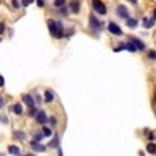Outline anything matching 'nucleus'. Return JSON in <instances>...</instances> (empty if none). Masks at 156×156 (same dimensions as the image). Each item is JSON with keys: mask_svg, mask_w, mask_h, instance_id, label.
Masks as SVG:
<instances>
[{"mask_svg": "<svg viewBox=\"0 0 156 156\" xmlns=\"http://www.w3.org/2000/svg\"><path fill=\"white\" fill-rule=\"evenodd\" d=\"M48 28H49L50 35L56 39H62L64 36V27L60 21L56 20H48Z\"/></svg>", "mask_w": 156, "mask_h": 156, "instance_id": "1", "label": "nucleus"}, {"mask_svg": "<svg viewBox=\"0 0 156 156\" xmlns=\"http://www.w3.org/2000/svg\"><path fill=\"white\" fill-rule=\"evenodd\" d=\"M89 28L95 32H99L103 29V22L96 18L95 14H89Z\"/></svg>", "mask_w": 156, "mask_h": 156, "instance_id": "2", "label": "nucleus"}, {"mask_svg": "<svg viewBox=\"0 0 156 156\" xmlns=\"http://www.w3.org/2000/svg\"><path fill=\"white\" fill-rule=\"evenodd\" d=\"M92 7H94L95 11L98 13V14H100V15H106L107 14L106 4L102 0H92Z\"/></svg>", "mask_w": 156, "mask_h": 156, "instance_id": "3", "label": "nucleus"}, {"mask_svg": "<svg viewBox=\"0 0 156 156\" xmlns=\"http://www.w3.org/2000/svg\"><path fill=\"white\" fill-rule=\"evenodd\" d=\"M107 29H109V32H110V34L116 35V36L123 35V29L120 28V25H117L116 22H113V21H110V22L107 24Z\"/></svg>", "mask_w": 156, "mask_h": 156, "instance_id": "4", "label": "nucleus"}, {"mask_svg": "<svg viewBox=\"0 0 156 156\" xmlns=\"http://www.w3.org/2000/svg\"><path fill=\"white\" fill-rule=\"evenodd\" d=\"M69 8L71 13L74 14H78L80 10H81V0H71L69 3Z\"/></svg>", "mask_w": 156, "mask_h": 156, "instance_id": "5", "label": "nucleus"}, {"mask_svg": "<svg viewBox=\"0 0 156 156\" xmlns=\"http://www.w3.org/2000/svg\"><path fill=\"white\" fill-rule=\"evenodd\" d=\"M116 13H117V15H119L120 18H123V20H128V18H130V13H128V10H127V7L123 6V4L117 7Z\"/></svg>", "mask_w": 156, "mask_h": 156, "instance_id": "6", "label": "nucleus"}, {"mask_svg": "<svg viewBox=\"0 0 156 156\" xmlns=\"http://www.w3.org/2000/svg\"><path fill=\"white\" fill-rule=\"evenodd\" d=\"M21 98H22V102H24L28 107H34V106H35V99H34V95L24 94Z\"/></svg>", "mask_w": 156, "mask_h": 156, "instance_id": "7", "label": "nucleus"}, {"mask_svg": "<svg viewBox=\"0 0 156 156\" xmlns=\"http://www.w3.org/2000/svg\"><path fill=\"white\" fill-rule=\"evenodd\" d=\"M35 120H36V123H39V124H46L48 123V116H46V113L43 112V110H41V112L36 113V116H35Z\"/></svg>", "mask_w": 156, "mask_h": 156, "instance_id": "8", "label": "nucleus"}, {"mask_svg": "<svg viewBox=\"0 0 156 156\" xmlns=\"http://www.w3.org/2000/svg\"><path fill=\"white\" fill-rule=\"evenodd\" d=\"M130 41L135 45L137 50H145V43L141 41V39H138V38H130Z\"/></svg>", "mask_w": 156, "mask_h": 156, "instance_id": "9", "label": "nucleus"}, {"mask_svg": "<svg viewBox=\"0 0 156 156\" xmlns=\"http://www.w3.org/2000/svg\"><path fill=\"white\" fill-rule=\"evenodd\" d=\"M10 110H11L15 116H21V114H22V105H21V103H14V105L10 107Z\"/></svg>", "mask_w": 156, "mask_h": 156, "instance_id": "10", "label": "nucleus"}, {"mask_svg": "<svg viewBox=\"0 0 156 156\" xmlns=\"http://www.w3.org/2000/svg\"><path fill=\"white\" fill-rule=\"evenodd\" d=\"M43 99H45V102H46V103H52V102L55 100V94H53V91H50V89L45 91Z\"/></svg>", "mask_w": 156, "mask_h": 156, "instance_id": "11", "label": "nucleus"}, {"mask_svg": "<svg viewBox=\"0 0 156 156\" xmlns=\"http://www.w3.org/2000/svg\"><path fill=\"white\" fill-rule=\"evenodd\" d=\"M31 148L35 150V152H45V150H46V146H45V145L39 144V142H32V141H31Z\"/></svg>", "mask_w": 156, "mask_h": 156, "instance_id": "12", "label": "nucleus"}, {"mask_svg": "<svg viewBox=\"0 0 156 156\" xmlns=\"http://www.w3.org/2000/svg\"><path fill=\"white\" fill-rule=\"evenodd\" d=\"M48 146H49V148H55V149H57V148L60 146V137H59V135L53 137V139L48 144Z\"/></svg>", "mask_w": 156, "mask_h": 156, "instance_id": "13", "label": "nucleus"}, {"mask_svg": "<svg viewBox=\"0 0 156 156\" xmlns=\"http://www.w3.org/2000/svg\"><path fill=\"white\" fill-rule=\"evenodd\" d=\"M125 25H127L128 28H137L138 20L137 18H128V20H125Z\"/></svg>", "mask_w": 156, "mask_h": 156, "instance_id": "14", "label": "nucleus"}, {"mask_svg": "<svg viewBox=\"0 0 156 156\" xmlns=\"http://www.w3.org/2000/svg\"><path fill=\"white\" fill-rule=\"evenodd\" d=\"M155 21H156L155 18L148 20L146 17H144V18H142V22H144V27H145V28H152V27H153V24H155Z\"/></svg>", "mask_w": 156, "mask_h": 156, "instance_id": "15", "label": "nucleus"}, {"mask_svg": "<svg viewBox=\"0 0 156 156\" xmlns=\"http://www.w3.org/2000/svg\"><path fill=\"white\" fill-rule=\"evenodd\" d=\"M8 153H11L14 156H18L20 155V148L17 145H10L8 146Z\"/></svg>", "mask_w": 156, "mask_h": 156, "instance_id": "16", "label": "nucleus"}, {"mask_svg": "<svg viewBox=\"0 0 156 156\" xmlns=\"http://www.w3.org/2000/svg\"><path fill=\"white\" fill-rule=\"evenodd\" d=\"M146 150H148V153H150V155H155L156 153V144L149 142V144L146 145Z\"/></svg>", "mask_w": 156, "mask_h": 156, "instance_id": "17", "label": "nucleus"}, {"mask_svg": "<svg viewBox=\"0 0 156 156\" xmlns=\"http://www.w3.org/2000/svg\"><path fill=\"white\" fill-rule=\"evenodd\" d=\"M14 137L17 138V139H20V141H24L25 139V132L21 131V130H15V131H14Z\"/></svg>", "mask_w": 156, "mask_h": 156, "instance_id": "18", "label": "nucleus"}, {"mask_svg": "<svg viewBox=\"0 0 156 156\" xmlns=\"http://www.w3.org/2000/svg\"><path fill=\"white\" fill-rule=\"evenodd\" d=\"M42 134H43V137H52V128L50 127H48V125H43L42 127Z\"/></svg>", "mask_w": 156, "mask_h": 156, "instance_id": "19", "label": "nucleus"}, {"mask_svg": "<svg viewBox=\"0 0 156 156\" xmlns=\"http://www.w3.org/2000/svg\"><path fill=\"white\" fill-rule=\"evenodd\" d=\"M125 50H128V52L134 53V52H137V48H135V45L130 41V42H127V43H125Z\"/></svg>", "mask_w": 156, "mask_h": 156, "instance_id": "20", "label": "nucleus"}, {"mask_svg": "<svg viewBox=\"0 0 156 156\" xmlns=\"http://www.w3.org/2000/svg\"><path fill=\"white\" fill-rule=\"evenodd\" d=\"M43 134L42 132H36L35 135H34V138H32V142H41L42 139H43Z\"/></svg>", "mask_w": 156, "mask_h": 156, "instance_id": "21", "label": "nucleus"}, {"mask_svg": "<svg viewBox=\"0 0 156 156\" xmlns=\"http://www.w3.org/2000/svg\"><path fill=\"white\" fill-rule=\"evenodd\" d=\"M55 7L56 8H60V7H63V6H66V0H55Z\"/></svg>", "mask_w": 156, "mask_h": 156, "instance_id": "22", "label": "nucleus"}, {"mask_svg": "<svg viewBox=\"0 0 156 156\" xmlns=\"http://www.w3.org/2000/svg\"><path fill=\"white\" fill-rule=\"evenodd\" d=\"M59 10H60V14H62V15H64V17H66V15H69V13H70V8H69V7H66V6L60 7Z\"/></svg>", "mask_w": 156, "mask_h": 156, "instance_id": "23", "label": "nucleus"}, {"mask_svg": "<svg viewBox=\"0 0 156 156\" xmlns=\"http://www.w3.org/2000/svg\"><path fill=\"white\" fill-rule=\"evenodd\" d=\"M148 59L149 60H156V50H149L148 52Z\"/></svg>", "mask_w": 156, "mask_h": 156, "instance_id": "24", "label": "nucleus"}, {"mask_svg": "<svg viewBox=\"0 0 156 156\" xmlns=\"http://www.w3.org/2000/svg\"><path fill=\"white\" fill-rule=\"evenodd\" d=\"M11 4L15 10H18L20 7H21V1H18V0H11Z\"/></svg>", "mask_w": 156, "mask_h": 156, "instance_id": "25", "label": "nucleus"}, {"mask_svg": "<svg viewBox=\"0 0 156 156\" xmlns=\"http://www.w3.org/2000/svg\"><path fill=\"white\" fill-rule=\"evenodd\" d=\"M113 50H114L116 53H117V52H121V50H125V43H120L117 48H114Z\"/></svg>", "mask_w": 156, "mask_h": 156, "instance_id": "26", "label": "nucleus"}, {"mask_svg": "<svg viewBox=\"0 0 156 156\" xmlns=\"http://www.w3.org/2000/svg\"><path fill=\"white\" fill-rule=\"evenodd\" d=\"M34 99H35V103H36V105H42V99H41V96L38 94H34Z\"/></svg>", "mask_w": 156, "mask_h": 156, "instance_id": "27", "label": "nucleus"}, {"mask_svg": "<svg viewBox=\"0 0 156 156\" xmlns=\"http://www.w3.org/2000/svg\"><path fill=\"white\" fill-rule=\"evenodd\" d=\"M31 3H34V0H21V6L22 7H28Z\"/></svg>", "mask_w": 156, "mask_h": 156, "instance_id": "28", "label": "nucleus"}, {"mask_svg": "<svg viewBox=\"0 0 156 156\" xmlns=\"http://www.w3.org/2000/svg\"><path fill=\"white\" fill-rule=\"evenodd\" d=\"M36 113H38V109H36V107H29V116H31V117L36 116Z\"/></svg>", "mask_w": 156, "mask_h": 156, "instance_id": "29", "label": "nucleus"}, {"mask_svg": "<svg viewBox=\"0 0 156 156\" xmlns=\"http://www.w3.org/2000/svg\"><path fill=\"white\" fill-rule=\"evenodd\" d=\"M48 121L50 123V125H56V124H57V119L55 117V116H52V117H50V119L48 120Z\"/></svg>", "mask_w": 156, "mask_h": 156, "instance_id": "30", "label": "nucleus"}, {"mask_svg": "<svg viewBox=\"0 0 156 156\" xmlns=\"http://www.w3.org/2000/svg\"><path fill=\"white\" fill-rule=\"evenodd\" d=\"M4 31H6V25H4L3 21H0V35H1V34H4Z\"/></svg>", "mask_w": 156, "mask_h": 156, "instance_id": "31", "label": "nucleus"}, {"mask_svg": "<svg viewBox=\"0 0 156 156\" xmlns=\"http://www.w3.org/2000/svg\"><path fill=\"white\" fill-rule=\"evenodd\" d=\"M148 139H149V141H153V139H155V134H153V132H149L148 131Z\"/></svg>", "mask_w": 156, "mask_h": 156, "instance_id": "32", "label": "nucleus"}, {"mask_svg": "<svg viewBox=\"0 0 156 156\" xmlns=\"http://www.w3.org/2000/svg\"><path fill=\"white\" fill-rule=\"evenodd\" d=\"M4 103H6V102H4V98L0 95V109H3V107H4Z\"/></svg>", "mask_w": 156, "mask_h": 156, "instance_id": "33", "label": "nucleus"}, {"mask_svg": "<svg viewBox=\"0 0 156 156\" xmlns=\"http://www.w3.org/2000/svg\"><path fill=\"white\" fill-rule=\"evenodd\" d=\"M36 3H38V6H39V7H43L45 6L43 0H36Z\"/></svg>", "mask_w": 156, "mask_h": 156, "instance_id": "34", "label": "nucleus"}, {"mask_svg": "<svg viewBox=\"0 0 156 156\" xmlns=\"http://www.w3.org/2000/svg\"><path fill=\"white\" fill-rule=\"evenodd\" d=\"M0 121H3V123H6V124H7V117H4V116H0Z\"/></svg>", "mask_w": 156, "mask_h": 156, "instance_id": "35", "label": "nucleus"}, {"mask_svg": "<svg viewBox=\"0 0 156 156\" xmlns=\"http://www.w3.org/2000/svg\"><path fill=\"white\" fill-rule=\"evenodd\" d=\"M0 87H4V78L0 77Z\"/></svg>", "mask_w": 156, "mask_h": 156, "instance_id": "36", "label": "nucleus"}, {"mask_svg": "<svg viewBox=\"0 0 156 156\" xmlns=\"http://www.w3.org/2000/svg\"><path fill=\"white\" fill-rule=\"evenodd\" d=\"M57 152H59V156H63V150H62V148H60V146L57 148Z\"/></svg>", "mask_w": 156, "mask_h": 156, "instance_id": "37", "label": "nucleus"}, {"mask_svg": "<svg viewBox=\"0 0 156 156\" xmlns=\"http://www.w3.org/2000/svg\"><path fill=\"white\" fill-rule=\"evenodd\" d=\"M130 3H132V4H137V0H128Z\"/></svg>", "mask_w": 156, "mask_h": 156, "instance_id": "38", "label": "nucleus"}, {"mask_svg": "<svg viewBox=\"0 0 156 156\" xmlns=\"http://www.w3.org/2000/svg\"><path fill=\"white\" fill-rule=\"evenodd\" d=\"M152 18H155V20H156V8L153 10V17H152Z\"/></svg>", "mask_w": 156, "mask_h": 156, "instance_id": "39", "label": "nucleus"}, {"mask_svg": "<svg viewBox=\"0 0 156 156\" xmlns=\"http://www.w3.org/2000/svg\"><path fill=\"white\" fill-rule=\"evenodd\" d=\"M25 156H35V155H31V153H28V155H25Z\"/></svg>", "mask_w": 156, "mask_h": 156, "instance_id": "40", "label": "nucleus"}, {"mask_svg": "<svg viewBox=\"0 0 156 156\" xmlns=\"http://www.w3.org/2000/svg\"><path fill=\"white\" fill-rule=\"evenodd\" d=\"M0 42H1V38H0Z\"/></svg>", "mask_w": 156, "mask_h": 156, "instance_id": "41", "label": "nucleus"}, {"mask_svg": "<svg viewBox=\"0 0 156 156\" xmlns=\"http://www.w3.org/2000/svg\"><path fill=\"white\" fill-rule=\"evenodd\" d=\"M0 156H3V155H1V153H0Z\"/></svg>", "mask_w": 156, "mask_h": 156, "instance_id": "42", "label": "nucleus"}, {"mask_svg": "<svg viewBox=\"0 0 156 156\" xmlns=\"http://www.w3.org/2000/svg\"><path fill=\"white\" fill-rule=\"evenodd\" d=\"M0 77H1V75H0Z\"/></svg>", "mask_w": 156, "mask_h": 156, "instance_id": "43", "label": "nucleus"}]
</instances>
